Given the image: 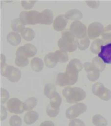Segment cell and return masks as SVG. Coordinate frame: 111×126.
<instances>
[{
    "instance_id": "cell-1",
    "label": "cell",
    "mask_w": 111,
    "mask_h": 126,
    "mask_svg": "<svg viewBox=\"0 0 111 126\" xmlns=\"http://www.w3.org/2000/svg\"><path fill=\"white\" fill-rule=\"evenodd\" d=\"M63 95L68 103H75L84 99L86 94L85 91L78 87H65L63 90Z\"/></svg>"
},
{
    "instance_id": "cell-2",
    "label": "cell",
    "mask_w": 111,
    "mask_h": 126,
    "mask_svg": "<svg viewBox=\"0 0 111 126\" xmlns=\"http://www.w3.org/2000/svg\"><path fill=\"white\" fill-rule=\"evenodd\" d=\"M5 61L4 56L1 54V74L12 82H18L20 79L21 77L20 70L17 68L7 65Z\"/></svg>"
},
{
    "instance_id": "cell-3",
    "label": "cell",
    "mask_w": 111,
    "mask_h": 126,
    "mask_svg": "<svg viewBox=\"0 0 111 126\" xmlns=\"http://www.w3.org/2000/svg\"><path fill=\"white\" fill-rule=\"evenodd\" d=\"M75 38L70 31H64L58 41V46L60 49L66 52L75 51L78 47Z\"/></svg>"
},
{
    "instance_id": "cell-4",
    "label": "cell",
    "mask_w": 111,
    "mask_h": 126,
    "mask_svg": "<svg viewBox=\"0 0 111 126\" xmlns=\"http://www.w3.org/2000/svg\"><path fill=\"white\" fill-rule=\"evenodd\" d=\"M82 69V64L80 60L74 59L70 61L67 64L65 72L70 78L73 85L75 84L78 78V73Z\"/></svg>"
},
{
    "instance_id": "cell-5",
    "label": "cell",
    "mask_w": 111,
    "mask_h": 126,
    "mask_svg": "<svg viewBox=\"0 0 111 126\" xmlns=\"http://www.w3.org/2000/svg\"><path fill=\"white\" fill-rule=\"evenodd\" d=\"M19 19L25 25L40 24L41 13L35 11H23L20 13Z\"/></svg>"
},
{
    "instance_id": "cell-6",
    "label": "cell",
    "mask_w": 111,
    "mask_h": 126,
    "mask_svg": "<svg viewBox=\"0 0 111 126\" xmlns=\"http://www.w3.org/2000/svg\"><path fill=\"white\" fill-rule=\"evenodd\" d=\"M70 31L77 39L87 37V28L84 24L80 21H74L72 23Z\"/></svg>"
},
{
    "instance_id": "cell-7",
    "label": "cell",
    "mask_w": 111,
    "mask_h": 126,
    "mask_svg": "<svg viewBox=\"0 0 111 126\" xmlns=\"http://www.w3.org/2000/svg\"><path fill=\"white\" fill-rule=\"evenodd\" d=\"M92 90L94 94L104 101H108L111 98V91L105 87L101 83H96L94 85Z\"/></svg>"
},
{
    "instance_id": "cell-8",
    "label": "cell",
    "mask_w": 111,
    "mask_h": 126,
    "mask_svg": "<svg viewBox=\"0 0 111 126\" xmlns=\"http://www.w3.org/2000/svg\"><path fill=\"white\" fill-rule=\"evenodd\" d=\"M87 110L86 105L83 103H76L66 110L65 115L67 119H73L85 112Z\"/></svg>"
},
{
    "instance_id": "cell-9",
    "label": "cell",
    "mask_w": 111,
    "mask_h": 126,
    "mask_svg": "<svg viewBox=\"0 0 111 126\" xmlns=\"http://www.w3.org/2000/svg\"><path fill=\"white\" fill-rule=\"evenodd\" d=\"M7 108L8 110L16 114L22 113L24 111L23 109V103L16 98H12L7 102Z\"/></svg>"
},
{
    "instance_id": "cell-10",
    "label": "cell",
    "mask_w": 111,
    "mask_h": 126,
    "mask_svg": "<svg viewBox=\"0 0 111 126\" xmlns=\"http://www.w3.org/2000/svg\"><path fill=\"white\" fill-rule=\"evenodd\" d=\"M104 30L103 25L99 22H96L90 24L88 27L87 34L90 39H95L102 34Z\"/></svg>"
},
{
    "instance_id": "cell-11",
    "label": "cell",
    "mask_w": 111,
    "mask_h": 126,
    "mask_svg": "<svg viewBox=\"0 0 111 126\" xmlns=\"http://www.w3.org/2000/svg\"><path fill=\"white\" fill-rule=\"evenodd\" d=\"M84 67L87 72V77L89 80L94 82L99 79L100 76L99 70L97 69L92 63L89 62L85 63L84 64Z\"/></svg>"
},
{
    "instance_id": "cell-12",
    "label": "cell",
    "mask_w": 111,
    "mask_h": 126,
    "mask_svg": "<svg viewBox=\"0 0 111 126\" xmlns=\"http://www.w3.org/2000/svg\"><path fill=\"white\" fill-rule=\"evenodd\" d=\"M98 55L105 63L111 64V43L101 46Z\"/></svg>"
},
{
    "instance_id": "cell-13",
    "label": "cell",
    "mask_w": 111,
    "mask_h": 126,
    "mask_svg": "<svg viewBox=\"0 0 111 126\" xmlns=\"http://www.w3.org/2000/svg\"><path fill=\"white\" fill-rule=\"evenodd\" d=\"M28 58L23 52L22 46L19 47L16 52L15 59L16 65L19 67H24L28 64Z\"/></svg>"
},
{
    "instance_id": "cell-14",
    "label": "cell",
    "mask_w": 111,
    "mask_h": 126,
    "mask_svg": "<svg viewBox=\"0 0 111 126\" xmlns=\"http://www.w3.org/2000/svg\"><path fill=\"white\" fill-rule=\"evenodd\" d=\"M67 24V19L64 15L58 16L55 19L53 27L54 29L57 31H62L64 29Z\"/></svg>"
},
{
    "instance_id": "cell-15",
    "label": "cell",
    "mask_w": 111,
    "mask_h": 126,
    "mask_svg": "<svg viewBox=\"0 0 111 126\" xmlns=\"http://www.w3.org/2000/svg\"><path fill=\"white\" fill-rule=\"evenodd\" d=\"M44 63L47 67L49 68H54L59 63L55 52H50L47 54L44 58Z\"/></svg>"
},
{
    "instance_id": "cell-16",
    "label": "cell",
    "mask_w": 111,
    "mask_h": 126,
    "mask_svg": "<svg viewBox=\"0 0 111 126\" xmlns=\"http://www.w3.org/2000/svg\"><path fill=\"white\" fill-rule=\"evenodd\" d=\"M53 21L52 12L49 10L46 9L41 12V20L40 24L50 25Z\"/></svg>"
},
{
    "instance_id": "cell-17",
    "label": "cell",
    "mask_w": 111,
    "mask_h": 126,
    "mask_svg": "<svg viewBox=\"0 0 111 126\" xmlns=\"http://www.w3.org/2000/svg\"><path fill=\"white\" fill-rule=\"evenodd\" d=\"M39 119L38 113L34 110H30L24 116V121L27 125H32L35 123Z\"/></svg>"
},
{
    "instance_id": "cell-18",
    "label": "cell",
    "mask_w": 111,
    "mask_h": 126,
    "mask_svg": "<svg viewBox=\"0 0 111 126\" xmlns=\"http://www.w3.org/2000/svg\"><path fill=\"white\" fill-rule=\"evenodd\" d=\"M56 81L57 84L59 86H70V77L65 72L64 73H59L57 75Z\"/></svg>"
},
{
    "instance_id": "cell-19",
    "label": "cell",
    "mask_w": 111,
    "mask_h": 126,
    "mask_svg": "<svg viewBox=\"0 0 111 126\" xmlns=\"http://www.w3.org/2000/svg\"><path fill=\"white\" fill-rule=\"evenodd\" d=\"M65 17L68 20L79 21L82 17V14L81 11L77 9H72L66 12Z\"/></svg>"
},
{
    "instance_id": "cell-20",
    "label": "cell",
    "mask_w": 111,
    "mask_h": 126,
    "mask_svg": "<svg viewBox=\"0 0 111 126\" xmlns=\"http://www.w3.org/2000/svg\"><path fill=\"white\" fill-rule=\"evenodd\" d=\"M7 40L8 42L13 46L18 45L21 41V38L19 34L15 32H12L7 35Z\"/></svg>"
},
{
    "instance_id": "cell-21",
    "label": "cell",
    "mask_w": 111,
    "mask_h": 126,
    "mask_svg": "<svg viewBox=\"0 0 111 126\" xmlns=\"http://www.w3.org/2000/svg\"><path fill=\"white\" fill-rule=\"evenodd\" d=\"M22 51L24 54L27 58L34 56L37 52V48L35 46L31 44H27L22 46Z\"/></svg>"
},
{
    "instance_id": "cell-22",
    "label": "cell",
    "mask_w": 111,
    "mask_h": 126,
    "mask_svg": "<svg viewBox=\"0 0 111 126\" xmlns=\"http://www.w3.org/2000/svg\"><path fill=\"white\" fill-rule=\"evenodd\" d=\"M31 65L32 69L36 72H40L43 68V62L39 58H34L31 61Z\"/></svg>"
},
{
    "instance_id": "cell-23",
    "label": "cell",
    "mask_w": 111,
    "mask_h": 126,
    "mask_svg": "<svg viewBox=\"0 0 111 126\" xmlns=\"http://www.w3.org/2000/svg\"><path fill=\"white\" fill-rule=\"evenodd\" d=\"M50 99L49 104L55 108H59L62 103V100L60 94L57 92L53 94Z\"/></svg>"
},
{
    "instance_id": "cell-24",
    "label": "cell",
    "mask_w": 111,
    "mask_h": 126,
    "mask_svg": "<svg viewBox=\"0 0 111 126\" xmlns=\"http://www.w3.org/2000/svg\"><path fill=\"white\" fill-rule=\"evenodd\" d=\"M37 104V100L34 97H30L23 103V109L25 111H30L34 109Z\"/></svg>"
},
{
    "instance_id": "cell-25",
    "label": "cell",
    "mask_w": 111,
    "mask_h": 126,
    "mask_svg": "<svg viewBox=\"0 0 111 126\" xmlns=\"http://www.w3.org/2000/svg\"><path fill=\"white\" fill-rule=\"evenodd\" d=\"M21 36L24 40L30 41L34 39L35 33L34 30L29 28H26L24 29L21 32Z\"/></svg>"
},
{
    "instance_id": "cell-26",
    "label": "cell",
    "mask_w": 111,
    "mask_h": 126,
    "mask_svg": "<svg viewBox=\"0 0 111 126\" xmlns=\"http://www.w3.org/2000/svg\"><path fill=\"white\" fill-rule=\"evenodd\" d=\"M104 42L103 40L99 39H97L94 40L90 48L91 52L94 54L99 53L101 49V47L104 44Z\"/></svg>"
},
{
    "instance_id": "cell-27",
    "label": "cell",
    "mask_w": 111,
    "mask_h": 126,
    "mask_svg": "<svg viewBox=\"0 0 111 126\" xmlns=\"http://www.w3.org/2000/svg\"><path fill=\"white\" fill-rule=\"evenodd\" d=\"M25 25L21 22L19 18H15L12 22V29L17 32H21L25 29Z\"/></svg>"
},
{
    "instance_id": "cell-28",
    "label": "cell",
    "mask_w": 111,
    "mask_h": 126,
    "mask_svg": "<svg viewBox=\"0 0 111 126\" xmlns=\"http://www.w3.org/2000/svg\"><path fill=\"white\" fill-rule=\"evenodd\" d=\"M56 91V88L52 84L48 83L45 85L44 88V93L47 98L50 99L53 94Z\"/></svg>"
},
{
    "instance_id": "cell-29",
    "label": "cell",
    "mask_w": 111,
    "mask_h": 126,
    "mask_svg": "<svg viewBox=\"0 0 111 126\" xmlns=\"http://www.w3.org/2000/svg\"><path fill=\"white\" fill-rule=\"evenodd\" d=\"M102 37L104 42H111V24L108 25L104 29Z\"/></svg>"
},
{
    "instance_id": "cell-30",
    "label": "cell",
    "mask_w": 111,
    "mask_h": 126,
    "mask_svg": "<svg viewBox=\"0 0 111 126\" xmlns=\"http://www.w3.org/2000/svg\"><path fill=\"white\" fill-rule=\"evenodd\" d=\"M77 46L79 49L82 51L87 49L90 44V41L88 37L80 39H76Z\"/></svg>"
},
{
    "instance_id": "cell-31",
    "label": "cell",
    "mask_w": 111,
    "mask_h": 126,
    "mask_svg": "<svg viewBox=\"0 0 111 126\" xmlns=\"http://www.w3.org/2000/svg\"><path fill=\"white\" fill-rule=\"evenodd\" d=\"M92 63L97 69L99 70L100 72L104 71L106 67L105 63L98 57L94 58Z\"/></svg>"
},
{
    "instance_id": "cell-32",
    "label": "cell",
    "mask_w": 111,
    "mask_h": 126,
    "mask_svg": "<svg viewBox=\"0 0 111 126\" xmlns=\"http://www.w3.org/2000/svg\"><path fill=\"white\" fill-rule=\"evenodd\" d=\"M92 121L94 124L96 126H106L107 121L100 115H96L93 117Z\"/></svg>"
},
{
    "instance_id": "cell-33",
    "label": "cell",
    "mask_w": 111,
    "mask_h": 126,
    "mask_svg": "<svg viewBox=\"0 0 111 126\" xmlns=\"http://www.w3.org/2000/svg\"><path fill=\"white\" fill-rule=\"evenodd\" d=\"M57 57L58 59L59 62L61 63H65L68 60V55L66 52L62 50H57L55 52Z\"/></svg>"
},
{
    "instance_id": "cell-34",
    "label": "cell",
    "mask_w": 111,
    "mask_h": 126,
    "mask_svg": "<svg viewBox=\"0 0 111 126\" xmlns=\"http://www.w3.org/2000/svg\"><path fill=\"white\" fill-rule=\"evenodd\" d=\"M60 108H55L52 107L49 104L46 107V113L47 115L50 118L56 117L59 113Z\"/></svg>"
},
{
    "instance_id": "cell-35",
    "label": "cell",
    "mask_w": 111,
    "mask_h": 126,
    "mask_svg": "<svg viewBox=\"0 0 111 126\" xmlns=\"http://www.w3.org/2000/svg\"><path fill=\"white\" fill-rule=\"evenodd\" d=\"M9 124L11 126H21V119L18 115L12 116L9 120Z\"/></svg>"
},
{
    "instance_id": "cell-36",
    "label": "cell",
    "mask_w": 111,
    "mask_h": 126,
    "mask_svg": "<svg viewBox=\"0 0 111 126\" xmlns=\"http://www.w3.org/2000/svg\"><path fill=\"white\" fill-rule=\"evenodd\" d=\"M1 103L4 104L6 103L10 97V95L8 92L3 88H1Z\"/></svg>"
},
{
    "instance_id": "cell-37",
    "label": "cell",
    "mask_w": 111,
    "mask_h": 126,
    "mask_svg": "<svg viewBox=\"0 0 111 126\" xmlns=\"http://www.w3.org/2000/svg\"><path fill=\"white\" fill-rule=\"evenodd\" d=\"M35 2L36 1H22V5L24 8L26 10H29L33 7Z\"/></svg>"
},
{
    "instance_id": "cell-38",
    "label": "cell",
    "mask_w": 111,
    "mask_h": 126,
    "mask_svg": "<svg viewBox=\"0 0 111 126\" xmlns=\"http://www.w3.org/2000/svg\"><path fill=\"white\" fill-rule=\"evenodd\" d=\"M68 126H85L82 120L78 119H73L69 122Z\"/></svg>"
},
{
    "instance_id": "cell-39",
    "label": "cell",
    "mask_w": 111,
    "mask_h": 126,
    "mask_svg": "<svg viewBox=\"0 0 111 126\" xmlns=\"http://www.w3.org/2000/svg\"><path fill=\"white\" fill-rule=\"evenodd\" d=\"M7 116L6 109L4 106H1L0 108V120H4L6 119Z\"/></svg>"
},
{
    "instance_id": "cell-40",
    "label": "cell",
    "mask_w": 111,
    "mask_h": 126,
    "mask_svg": "<svg viewBox=\"0 0 111 126\" xmlns=\"http://www.w3.org/2000/svg\"><path fill=\"white\" fill-rule=\"evenodd\" d=\"M40 126H55L52 121L50 120H46L42 122Z\"/></svg>"
}]
</instances>
